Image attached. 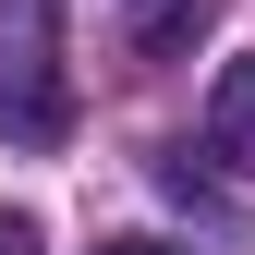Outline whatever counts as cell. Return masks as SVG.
Instances as JSON below:
<instances>
[{"mask_svg":"<svg viewBox=\"0 0 255 255\" xmlns=\"http://www.w3.org/2000/svg\"><path fill=\"white\" fill-rule=\"evenodd\" d=\"M0 255H37V219L24 207H0Z\"/></svg>","mask_w":255,"mask_h":255,"instance_id":"cell-4","label":"cell"},{"mask_svg":"<svg viewBox=\"0 0 255 255\" xmlns=\"http://www.w3.org/2000/svg\"><path fill=\"white\" fill-rule=\"evenodd\" d=\"M98 255H182V243H158V231H122V243H98Z\"/></svg>","mask_w":255,"mask_h":255,"instance_id":"cell-5","label":"cell"},{"mask_svg":"<svg viewBox=\"0 0 255 255\" xmlns=\"http://www.w3.org/2000/svg\"><path fill=\"white\" fill-rule=\"evenodd\" d=\"M207 24H219V0H134V12H122V49L134 61H195Z\"/></svg>","mask_w":255,"mask_h":255,"instance_id":"cell-2","label":"cell"},{"mask_svg":"<svg viewBox=\"0 0 255 255\" xmlns=\"http://www.w3.org/2000/svg\"><path fill=\"white\" fill-rule=\"evenodd\" d=\"M0 134L49 158L73 134V61H61V0H0Z\"/></svg>","mask_w":255,"mask_h":255,"instance_id":"cell-1","label":"cell"},{"mask_svg":"<svg viewBox=\"0 0 255 255\" xmlns=\"http://www.w3.org/2000/svg\"><path fill=\"white\" fill-rule=\"evenodd\" d=\"M207 146L231 158L243 182H255V49L231 61V73H219V98H207Z\"/></svg>","mask_w":255,"mask_h":255,"instance_id":"cell-3","label":"cell"}]
</instances>
